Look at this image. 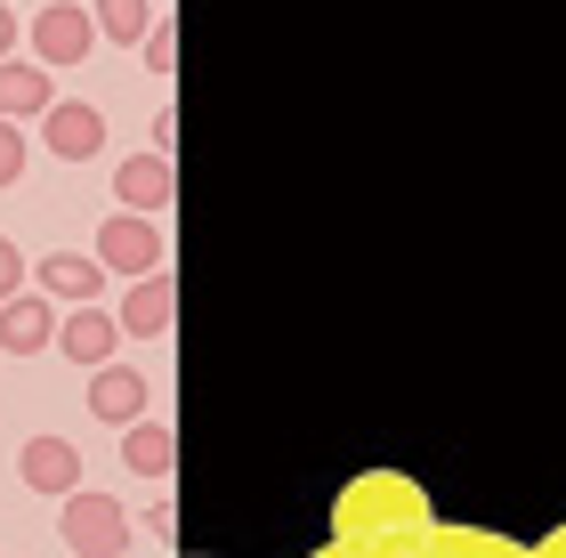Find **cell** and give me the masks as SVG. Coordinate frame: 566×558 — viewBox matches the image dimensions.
I'll use <instances>...</instances> for the list:
<instances>
[{
	"instance_id": "cell-2",
	"label": "cell",
	"mask_w": 566,
	"mask_h": 558,
	"mask_svg": "<svg viewBox=\"0 0 566 558\" xmlns=\"http://www.w3.org/2000/svg\"><path fill=\"white\" fill-rule=\"evenodd\" d=\"M97 267H122V275H154L170 267V243H163V219H138V211H114L97 227Z\"/></svg>"
},
{
	"instance_id": "cell-14",
	"label": "cell",
	"mask_w": 566,
	"mask_h": 558,
	"mask_svg": "<svg viewBox=\"0 0 566 558\" xmlns=\"http://www.w3.org/2000/svg\"><path fill=\"white\" fill-rule=\"evenodd\" d=\"M97 33H106V41H146V24H154V9H146V0H97Z\"/></svg>"
},
{
	"instance_id": "cell-17",
	"label": "cell",
	"mask_w": 566,
	"mask_h": 558,
	"mask_svg": "<svg viewBox=\"0 0 566 558\" xmlns=\"http://www.w3.org/2000/svg\"><path fill=\"white\" fill-rule=\"evenodd\" d=\"M9 292H24V251L0 235V299H9Z\"/></svg>"
},
{
	"instance_id": "cell-12",
	"label": "cell",
	"mask_w": 566,
	"mask_h": 558,
	"mask_svg": "<svg viewBox=\"0 0 566 558\" xmlns=\"http://www.w3.org/2000/svg\"><path fill=\"white\" fill-rule=\"evenodd\" d=\"M90 413L130 429V421L146 413V380H138L130 365H97V380H90Z\"/></svg>"
},
{
	"instance_id": "cell-18",
	"label": "cell",
	"mask_w": 566,
	"mask_h": 558,
	"mask_svg": "<svg viewBox=\"0 0 566 558\" xmlns=\"http://www.w3.org/2000/svg\"><path fill=\"white\" fill-rule=\"evenodd\" d=\"M17 33H24V24H17V9H9V0H0V57L17 49Z\"/></svg>"
},
{
	"instance_id": "cell-8",
	"label": "cell",
	"mask_w": 566,
	"mask_h": 558,
	"mask_svg": "<svg viewBox=\"0 0 566 558\" xmlns=\"http://www.w3.org/2000/svg\"><path fill=\"white\" fill-rule=\"evenodd\" d=\"M114 340H122V324H114L106 308H97V299H82L73 316H57V348H65V357L82 365V372L114 365Z\"/></svg>"
},
{
	"instance_id": "cell-13",
	"label": "cell",
	"mask_w": 566,
	"mask_h": 558,
	"mask_svg": "<svg viewBox=\"0 0 566 558\" xmlns=\"http://www.w3.org/2000/svg\"><path fill=\"white\" fill-rule=\"evenodd\" d=\"M122 462H130L138 477H170L178 470V429L170 421H130V438H122Z\"/></svg>"
},
{
	"instance_id": "cell-3",
	"label": "cell",
	"mask_w": 566,
	"mask_h": 558,
	"mask_svg": "<svg viewBox=\"0 0 566 558\" xmlns=\"http://www.w3.org/2000/svg\"><path fill=\"white\" fill-rule=\"evenodd\" d=\"M97 41V24L82 0H49V9H33V57L41 65H82Z\"/></svg>"
},
{
	"instance_id": "cell-4",
	"label": "cell",
	"mask_w": 566,
	"mask_h": 558,
	"mask_svg": "<svg viewBox=\"0 0 566 558\" xmlns=\"http://www.w3.org/2000/svg\"><path fill=\"white\" fill-rule=\"evenodd\" d=\"M0 348H9V357L57 348V299H49V292H9V299H0Z\"/></svg>"
},
{
	"instance_id": "cell-6",
	"label": "cell",
	"mask_w": 566,
	"mask_h": 558,
	"mask_svg": "<svg viewBox=\"0 0 566 558\" xmlns=\"http://www.w3.org/2000/svg\"><path fill=\"white\" fill-rule=\"evenodd\" d=\"M114 324H122V333H138V340H170V324H178V284H170V267L138 275Z\"/></svg>"
},
{
	"instance_id": "cell-10",
	"label": "cell",
	"mask_w": 566,
	"mask_h": 558,
	"mask_svg": "<svg viewBox=\"0 0 566 558\" xmlns=\"http://www.w3.org/2000/svg\"><path fill=\"white\" fill-rule=\"evenodd\" d=\"M49 106H57L49 65H9V57H0V122H41Z\"/></svg>"
},
{
	"instance_id": "cell-16",
	"label": "cell",
	"mask_w": 566,
	"mask_h": 558,
	"mask_svg": "<svg viewBox=\"0 0 566 558\" xmlns=\"http://www.w3.org/2000/svg\"><path fill=\"white\" fill-rule=\"evenodd\" d=\"M17 179H24V130L0 122V187H17Z\"/></svg>"
},
{
	"instance_id": "cell-1",
	"label": "cell",
	"mask_w": 566,
	"mask_h": 558,
	"mask_svg": "<svg viewBox=\"0 0 566 558\" xmlns=\"http://www.w3.org/2000/svg\"><path fill=\"white\" fill-rule=\"evenodd\" d=\"M57 535H65V550H73V558H122V550H130V510H122L114 494L73 486V494H65Z\"/></svg>"
},
{
	"instance_id": "cell-7",
	"label": "cell",
	"mask_w": 566,
	"mask_h": 558,
	"mask_svg": "<svg viewBox=\"0 0 566 558\" xmlns=\"http://www.w3.org/2000/svg\"><path fill=\"white\" fill-rule=\"evenodd\" d=\"M41 138H49V155L90 162L97 146H106V114H97V106H82V97H57V106L41 114Z\"/></svg>"
},
{
	"instance_id": "cell-5",
	"label": "cell",
	"mask_w": 566,
	"mask_h": 558,
	"mask_svg": "<svg viewBox=\"0 0 566 558\" xmlns=\"http://www.w3.org/2000/svg\"><path fill=\"white\" fill-rule=\"evenodd\" d=\"M114 194H122V211H138V219H163L170 202H178V170H170V155L154 146V155H130L114 170Z\"/></svg>"
},
{
	"instance_id": "cell-9",
	"label": "cell",
	"mask_w": 566,
	"mask_h": 558,
	"mask_svg": "<svg viewBox=\"0 0 566 558\" xmlns=\"http://www.w3.org/2000/svg\"><path fill=\"white\" fill-rule=\"evenodd\" d=\"M17 470H24V494H49V502H65L73 486H82V453H73L65 438H33L17 453Z\"/></svg>"
},
{
	"instance_id": "cell-15",
	"label": "cell",
	"mask_w": 566,
	"mask_h": 558,
	"mask_svg": "<svg viewBox=\"0 0 566 558\" xmlns=\"http://www.w3.org/2000/svg\"><path fill=\"white\" fill-rule=\"evenodd\" d=\"M146 65H154V73H178V24H170V17L146 24Z\"/></svg>"
},
{
	"instance_id": "cell-11",
	"label": "cell",
	"mask_w": 566,
	"mask_h": 558,
	"mask_svg": "<svg viewBox=\"0 0 566 558\" xmlns=\"http://www.w3.org/2000/svg\"><path fill=\"white\" fill-rule=\"evenodd\" d=\"M41 292H49V299H73V308H82V299L106 292V267H97L90 251H49V260H41Z\"/></svg>"
}]
</instances>
